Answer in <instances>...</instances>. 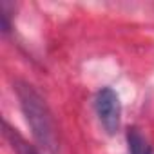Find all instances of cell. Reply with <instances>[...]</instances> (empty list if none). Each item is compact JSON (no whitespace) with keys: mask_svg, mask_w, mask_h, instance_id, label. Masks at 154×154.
<instances>
[{"mask_svg":"<svg viewBox=\"0 0 154 154\" xmlns=\"http://www.w3.org/2000/svg\"><path fill=\"white\" fill-rule=\"evenodd\" d=\"M17 91H18L22 111H24L26 120H27V123H29V127L33 131L35 140L49 154H54V150H56V132H54L53 118H51V112H49L45 102L27 84L18 85Z\"/></svg>","mask_w":154,"mask_h":154,"instance_id":"cell-1","label":"cell"},{"mask_svg":"<svg viewBox=\"0 0 154 154\" xmlns=\"http://www.w3.org/2000/svg\"><path fill=\"white\" fill-rule=\"evenodd\" d=\"M94 107H96V114L100 118V123L103 125V129L109 134H116L120 129V120H122V103H120V96L109 89L103 87L94 100Z\"/></svg>","mask_w":154,"mask_h":154,"instance_id":"cell-2","label":"cell"},{"mask_svg":"<svg viewBox=\"0 0 154 154\" xmlns=\"http://www.w3.org/2000/svg\"><path fill=\"white\" fill-rule=\"evenodd\" d=\"M127 143H129V152L131 154H152L149 143L145 141V138L136 129H131L127 132Z\"/></svg>","mask_w":154,"mask_h":154,"instance_id":"cell-3","label":"cell"}]
</instances>
